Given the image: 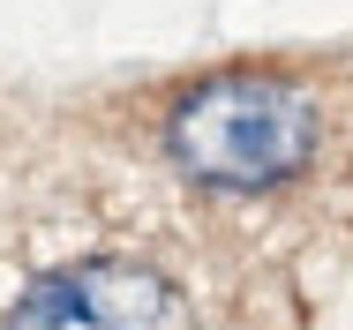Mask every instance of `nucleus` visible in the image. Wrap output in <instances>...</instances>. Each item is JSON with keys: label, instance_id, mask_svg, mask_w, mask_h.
<instances>
[{"label": "nucleus", "instance_id": "nucleus-1", "mask_svg": "<svg viewBox=\"0 0 353 330\" xmlns=\"http://www.w3.org/2000/svg\"><path fill=\"white\" fill-rule=\"evenodd\" d=\"M316 143H323L316 98L271 68H225L211 83L181 90V105L165 113L173 165L203 188H233V196L293 181L316 158Z\"/></svg>", "mask_w": 353, "mask_h": 330}, {"label": "nucleus", "instance_id": "nucleus-2", "mask_svg": "<svg viewBox=\"0 0 353 330\" xmlns=\"http://www.w3.org/2000/svg\"><path fill=\"white\" fill-rule=\"evenodd\" d=\"M0 330H196V308L165 270L128 256H83L30 278Z\"/></svg>", "mask_w": 353, "mask_h": 330}]
</instances>
